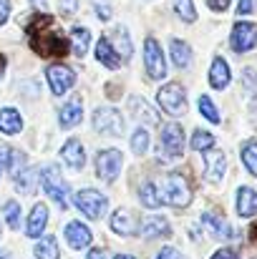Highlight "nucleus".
<instances>
[{"label":"nucleus","mask_w":257,"mask_h":259,"mask_svg":"<svg viewBox=\"0 0 257 259\" xmlns=\"http://www.w3.org/2000/svg\"><path fill=\"white\" fill-rule=\"evenodd\" d=\"M162 201L169 204V206H187L192 201V189L187 184V179L181 174H167L162 179Z\"/></svg>","instance_id":"1"},{"label":"nucleus","mask_w":257,"mask_h":259,"mask_svg":"<svg viewBox=\"0 0 257 259\" xmlns=\"http://www.w3.org/2000/svg\"><path fill=\"white\" fill-rule=\"evenodd\" d=\"M41 184H43V191H46L61 209H66V201H68V184L63 181L61 169H58L56 164H51V166H46V169L41 171Z\"/></svg>","instance_id":"2"},{"label":"nucleus","mask_w":257,"mask_h":259,"mask_svg":"<svg viewBox=\"0 0 257 259\" xmlns=\"http://www.w3.org/2000/svg\"><path fill=\"white\" fill-rule=\"evenodd\" d=\"M74 204L88 219H101L106 214V209H108V199L101 191H96V189H81L74 196Z\"/></svg>","instance_id":"3"},{"label":"nucleus","mask_w":257,"mask_h":259,"mask_svg":"<svg viewBox=\"0 0 257 259\" xmlns=\"http://www.w3.org/2000/svg\"><path fill=\"white\" fill-rule=\"evenodd\" d=\"M124 169V156L119 149H103L96 156V176L103 184H114L119 179V174Z\"/></svg>","instance_id":"4"},{"label":"nucleus","mask_w":257,"mask_h":259,"mask_svg":"<svg viewBox=\"0 0 257 259\" xmlns=\"http://www.w3.org/2000/svg\"><path fill=\"white\" fill-rule=\"evenodd\" d=\"M93 128L106 134V136H121L126 131V123H124V116L116 108L103 106V108L93 111Z\"/></svg>","instance_id":"5"},{"label":"nucleus","mask_w":257,"mask_h":259,"mask_svg":"<svg viewBox=\"0 0 257 259\" xmlns=\"http://www.w3.org/2000/svg\"><path fill=\"white\" fill-rule=\"evenodd\" d=\"M157 101L169 116H179L187 111V91L181 88V83H167L164 88H159Z\"/></svg>","instance_id":"6"},{"label":"nucleus","mask_w":257,"mask_h":259,"mask_svg":"<svg viewBox=\"0 0 257 259\" xmlns=\"http://www.w3.org/2000/svg\"><path fill=\"white\" fill-rule=\"evenodd\" d=\"M144 66H146L149 78H154V81H162L167 76L164 51H162V46L154 38H146V43H144Z\"/></svg>","instance_id":"7"},{"label":"nucleus","mask_w":257,"mask_h":259,"mask_svg":"<svg viewBox=\"0 0 257 259\" xmlns=\"http://www.w3.org/2000/svg\"><path fill=\"white\" fill-rule=\"evenodd\" d=\"M232 51L237 53H247L257 46V25L255 23H247V20H240L235 28H232Z\"/></svg>","instance_id":"8"},{"label":"nucleus","mask_w":257,"mask_h":259,"mask_svg":"<svg viewBox=\"0 0 257 259\" xmlns=\"http://www.w3.org/2000/svg\"><path fill=\"white\" fill-rule=\"evenodd\" d=\"M46 78H48V83H51L53 96H66V93L74 88V83H76V73H74L68 66H48Z\"/></svg>","instance_id":"9"},{"label":"nucleus","mask_w":257,"mask_h":259,"mask_svg":"<svg viewBox=\"0 0 257 259\" xmlns=\"http://www.w3.org/2000/svg\"><path fill=\"white\" fill-rule=\"evenodd\" d=\"M162 149L169 156H181V151H184V128L179 123H167L162 128Z\"/></svg>","instance_id":"10"},{"label":"nucleus","mask_w":257,"mask_h":259,"mask_svg":"<svg viewBox=\"0 0 257 259\" xmlns=\"http://www.w3.org/2000/svg\"><path fill=\"white\" fill-rule=\"evenodd\" d=\"M204 179L212 181V184H219L222 176L227 171V156L222 151H207V159H204Z\"/></svg>","instance_id":"11"},{"label":"nucleus","mask_w":257,"mask_h":259,"mask_svg":"<svg viewBox=\"0 0 257 259\" xmlns=\"http://www.w3.org/2000/svg\"><path fill=\"white\" fill-rule=\"evenodd\" d=\"M63 234H66V242L71 249H86L91 244V229L81 222H68Z\"/></svg>","instance_id":"12"},{"label":"nucleus","mask_w":257,"mask_h":259,"mask_svg":"<svg viewBox=\"0 0 257 259\" xmlns=\"http://www.w3.org/2000/svg\"><path fill=\"white\" fill-rule=\"evenodd\" d=\"M46 224H48V206H46V204H35V206H33V211H30V217H28L25 234H28V237H33V239H38V237L43 234Z\"/></svg>","instance_id":"13"},{"label":"nucleus","mask_w":257,"mask_h":259,"mask_svg":"<svg viewBox=\"0 0 257 259\" xmlns=\"http://www.w3.org/2000/svg\"><path fill=\"white\" fill-rule=\"evenodd\" d=\"M81 118H84V103H81V98H71L61 108V113H58V121H61L63 128H74L76 123H81Z\"/></svg>","instance_id":"14"},{"label":"nucleus","mask_w":257,"mask_h":259,"mask_svg":"<svg viewBox=\"0 0 257 259\" xmlns=\"http://www.w3.org/2000/svg\"><path fill=\"white\" fill-rule=\"evenodd\" d=\"M111 229L121 237H131L136 234V222H134V214L129 209H116L114 217H111Z\"/></svg>","instance_id":"15"},{"label":"nucleus","mask_w":257,"mask_h":259,"mask_svg":"<svg viewBox=\"0 0 257 259\" xmlns=\"http://www.w3.org/2000/svg\"><path fill=\"white\" fill-rule=\"evenodd\" d=\"M61 159H63L71 169H84L86 151H84V146H81V141H76V139L66 141V144H63V149H61Z\"/></svg>","instance_id":"16"},{"label":"nucleus","mask_w":257,"mask_h":259,"mask_svg":"<svg viewBox=\"0 0 257 259\" xmlns=\"http://www.w3.org/2000/svg\"><path fill=\"white\" fill-rule=\"evenodd\" d=\"M237 214L245 217V219L257 214V191H252L250 186L237 189Z\"/></svg>","instance_id":"17"},{"label":"nucleus","mask_w":257,"mask_h":259,"mask_svg":"<svg viewBox=\"0 0 257 259\" xmlns=\"http://www.w3.org/2000/svg\"><path fill=\"white\" fill-rule=\"evenodd\" d=\"M230 78H232V73H230L227 61H225L222 56H217V58L212 61V68H209V83H212V88L222 91V88H227Z\"/></svg>","instance_id":"18"},{"label":"nucleus","mask_w":257,"mask_h":259,"mask_svg":"<svg viewBox=\"0 0 257 259\" xmlns=\"http://www.w3.org/2000/svg\"><path fill=\"white\" fill-rule=\"evenodd\" d=\"M108 43L114 46V51H116L124 61H129V58L134 56V46H131V40H129V30H126L124 25H116V28H114Z\"/></svg>","instance_id":"19"},{"label":"nucleus","mask_w":257,"mask_h":259,"mask_svg":"<svg viewBox=\"0 0 257 259\" xmlns=\"http://www.w3.org/2000/svg\"><path fill=\"white\" fill-rule=\"evenodd\" d=\"M129 108H131V113L136 116V118H141V123H146V126H159V113L154 111V108H149V103L144 101V98H131L129 101Z\"/></svg>","instance_id":"20"},{"label":"nucleus","mask_w":257,"mask_h":259,"mask_svg":"<svg viewBox=\"0 0 257 259\" xmlns=\"http://www.w3.org/2000/svg\"><path fill=\"white\" fill-rule=\"evenodd\" d=\"M169 222L164 217H146L141 222V237L154 239V237H169Z\"/></svg>","instance_id":"21"},{"label":"nucleus","mask_w":257,"mask_h":259,"mask_svg":"<svg viewBox=\"0 0 257 259\" xmlns=\"http://www.w3.org/2000/svg\"><path fill=\"white\" fill-rule=\"evenodd\" d=\"M202 224L207 227V232L212 234V237H217V239H230L232 237V229H230V224L225 222V219H219L217 214H202Z\"/></svg>","instance_id":"22"},{"label":"nucleus","mask_w":257,"mask_h":259,"mask_svg":"<svg viewBox=\"0 0 257 259\" xmlns=\"http://www.w3.org/2000/svg\"><path fill=\"white\" fill-rule=\"evenodd\" d=\"M96 61L98 63H103L106 68H119V63H121V58L116 56V51H114V46L108 43V38H101L98 43H96Z\"/></svg>","instance_id":"23"},{"label":"nucleus","mask_w":257,"mask_h":259,"mask_svg":"<svg viewBox=\"0 0 257 259\" xmlns=\"http://www.w3.org/2000/svg\"><path fill=\"white\" fill-rule=\"evenodd\" d=\"M23 128V116L15 108H0V131L3 134H20Z\"/></svg>","instance_id":"24"},{"label":"nucleus","mask_w":257,"mask_h":259,"mask_svg":"<svg viewBox=\"0 0 257 259\" xmlns=\"http://www.w3.org/2000/svg\"><path fill=\"white\" fill-rule=\"evenodd\" d=\"M139 201H141V206H146V209H159L164 201H162V194H159V189H157V184H152V181H146L141 189H139Z\"/></svg>","instance_id":"25"},{"label":"nucleus","mask_w":257,"mask_h":259,"mask_svg":"<svg viewBox=\"0 0 257 259\" xmlns=\"http://www.w3.org/2000/svg\"><path fill=\"white\" fill-rule=\"evenodd\" d=\"M171 61L176 68H189L192 63V48L184 40H171Z\"/></svg>","instance_id":"26"},{"label":"nucleus","mask_w":257,"mask_h":259,"mask_svg":"<svg viewBox=\"0 0 257 259\" xmlns=\"http://www.w3.org/2000/svg\"><path fill=\"white\" fill-rule=\"evenodd\" d=\"M35 181H38V171L35 169H23L15 176V191L18 194H33L35 191Z\"/></svg>","instance_id":"27"},{"label":"nucleus","mask_w":257,"mask_h":259,"mask_svg":"<svg viewBox=\"0 0 257 259\" xmlns=\"http://www.w3.org/2000/svg\"><path fill=\"white\" fill-rule=\"evenodd\" d=\"M71 43H74V53L79 58H84L88 53V43H91V30L88 28H74L71 30Z\"/></svg>","instance_id":"28"},{"label":"nucleus","mask_w":257,"mask_h":259,"mask_svg":"<svg viewBox=\"0 0 257 259\" xmlns=\"http://www.w3.org/2000/svg\"><path fill=\"white\" fill-rule=\"evenodd\" d=\"M35 257L38 259H58L61 257V252H58V242H56V237H43L38 244H35Z\"/></svg>","instance_id":"29"},{"label":"nucleus","mask_w":257,"mask_h":259,"mask_svg":"<svg viewBox=\"0 0 257 259\" xmlns=\"http://www.w3.org/2000/svg\"><path fill=\"white\" fill-rule=\"evenodd\" d=\"M192 149H194V151H202V154L212 151V149H214V136H212L209 131L197 128V131L192 134Z\"/></svg>","instance_id":"30"},{"label":"nucleus","mask_w":257,"mask_h":259,"mask_svg":"<svg viewBox=\"0 0 257 259\" xmlns=\"http://www.w3.org/2000/svg\"><path fill=\"white\" fill-rule=\"evenodd\" d=\"M199 113L209 123H219V111H217V106H214V101L209 96H199Z\"/></svg>","instance_id":"31"},{"label":"nucleus","mask_w":257,"mask_h":259,"mask_svg":"<svg viewBox=\"0 0 257 259\" xmlns=\"http://www.w3.org/2000/svg\"><path fill=\"white\" fill-rule=\"evenodd\" d=\"M242 164H245V169L257 176V141H250V144H245V149H242Z\"/></svg>","instance_id":"32"},{"label":"nucleus","mask_w":257,"mask_h":259,"mask_svg":"<svg viewBox=\"0 0 257 259\" xmlns=\"http://www.w3.org/2000/svg\"><path fill=\"white\" fill-rule=\"evenodd\" d=\"M131 151H134L136 156H144V154L149 151V134H146L144 128H136V131H134V136H131Z\"/></svg>","instance_id":"33"},{"label":"nucleus","mask_w":257,"mask_h":259,"mask_svg":"<svg viewBox=\"0 0 257 259\" xmlns=\"http://www.w3.org/2000/svg\"><path fill=\"white\" fill-rule=\"evenodd\" d=\"M174 10L184 23H194L197 20V10L192 5V0H174Z\"/></svg>","instance_id":"34"},{"label":"nucleus","mask_w":257,"mask_h":259,"mask_svg":"<svg viewBox=\"0 0 257 259\" xmlns=\"http://www.w3.org/2000/svg\"><path fill=\"white\" fill-rule=\"evenodd\" d=\"M5 219H8V227L10 229H18L20 227V204L8 201L5 204Z\"/></svg>","instance_id":"35"},{"label":"nucleus","mask_w":257,"mask_h":259,"mask_svg":"<svg viewBox=\"0 0 257 259\" xmlns=\"http://www.w3.org/2000/svg\"><path fill=\"white\" fill-rule=\"evenodd\" d=\"M8 164H10V174H13V176H18V174L25 169V154H20V151H10Z\"/></svg>","instance_id":"36"},{"label":"nucleus","mask_w":257,"mask_h":259,"mask_svg":"<svg viewBox=\"0 0 257 259\" xmlns=\"http://www.w3.org/2000/svg\"><path fill=\"white\" fill-rule=\"evenodd\" d=\"M93 10L101 20H111V3L108 0H96L93 3Z\"/></svg>","instance_id":"37"},{"label":"nucleus","mask_w":257,"mask_h":259,"mask_svg":"<svg viewBox=\"0 0 257 259\" xmlns=\"http://www.w3.org/2000/svg\"><path fill=\"white\" fill-rule=\"evenodd\" d=\"M242 81H245V91H247V93H257V73L255 71L247 68V71L242 73Z\"/></svg>","instance_id":"38"},{"label":"nucleus","mask_w":257,"mask_h":259,"mask_svg":"<svg viewBox=\"0 0 257 259\" xmlns=\"http://www.w3.org/2000/svg\"><path fill=\"white\" fill-rule=\"evenodd\" d=\"M61 13H76L79 10V0H58Z\"/></svg>","instance_id":"39"},{"label":"nucleus","mask_w":257,"mask_h":259,"mask_svg":"<svg viewBox=\"0 0 257 259\" xmlns=\"http://www.w3.org/2000/svg\"><path fill=\"white\" fill-rule=\"evenodd\" d=\"M154 259H181V254H179L174 247H164V249H162V252H159Z\"/></svg>","instance_id":"40"},{"label":"nucleus","mask_w":257,"mask_h":259,"mask_svg":"<svg viewBox=\"0 0 257 259\" xmlns=\"http://www.w3.org/2000/svg\"><path fill=\"white\" fill-rule=\"evenodd\" d=\"M252 10H255V0H240V5H237V13L240 15H247Z\"/></svg>","instance_id":"41"},{"label":"nucleus","mask_w":257,"mask_h":259,"mask_svg":"<svg viewBox=\"0 0 257 259\" xmlns=\"http://www.w3.org/2000/svg\"><path fill=\"white\" fill-rule=\"evenodd\" d=\"M8 15H10V3L8 0H0V25L8 20Z\"/></svg>","instance_id":"42"},{"label":"nucleus","mask_w":257,"mask_h":259,"mask_svg":"<svg viewBox=\"0 0 257 259\" xmlns=\"http://www.w3.org/2000/svg\"><path fill=\"white\" fill-rule=\"evenodd\" d=\"M207 3L212 10H227V5H230V0H207Z\"/></svg>","instance_id":"43"},{"label":"nucleus","mask_w":257,"mask_h":259,"mask_svg":"<svg viewBox=\"0 0 257 259\" xmlns=\"http://www.w3.org/2000/svg\"><path fill=\"white\" fill-rule=\"evenodd\" d=\"M212 259H237V254L232 249H219L217 254H212Z\"/></svg>","instance_id":"44"},{"label":"nucleus","mask_w":257,"mask_h":259,"mask_svg":"<svg viewBox=\"0 0 257 259\" xmlns=\"http://www.w3.org/2000/svg\"><path fill=\"white\" fill-rule=\"evenodd\" d=\"M86 259H106V254H103V249H91Z\"/></svg>","instance_id":"45"},{"label":"nucleus","mask_w":257,"mask_h":259,"mask_svg":"<svg viewBox=\"0 0 257 259\" xmlns=\"http://www.w3.org/2000/svg\"><path fill=\"white\" fill-rule=\"evenodd\" d=\"M33 3V8H41V10H46V0H30Z\"/></svg>","instance_id":"46"},{"label":"nucleus","mask_w":257,"mask_h":259,"mask_svg":"<svg viewBox=\"0 0 257 259\" xmlns=\"http://www.w3.org/2000/svg\"><path fill=\"white\" fill-rule=\"evenodd\" d=\"M3 76H5V58L0 56V78H3Z\"/></svg>","instance_id":"47"},{"label":"nucleus","mask_w":257,"mask_h":259,"mask_svg":"<svg viewBox=\"0 0 257 259\" xmlns=\"http://www.w3.org/2000/svg\"><path fill=\"white\" fill-rule=\"evenodd\" d=\"M114 259H136V257H131V254H116Z\"/></svg>","instance_id":"48"},{"label":"nucleus","mask_w":257,"mask_h":259,"mask_svg":"<svg viewBox=\"0 0 257 259\" xmlns=\"http://www.w3.org/2000/svg\"><path fill=\"white\" fill-rule=\"evenodd\" d=\"M3 169H5V164H3V161H0V176H3Z\"/></svg>","instance_id":"49"},{"label":"nucleus","mask_w":257,"mask_h":259,"mask_svg":"<svg viewBox=\"0 0 257 259\" xmlns=\"http://www.w3.org/2000/svg\"><path fill=\"white\" fill-rule=\"evenodd\" d=\"M3 259H10V257H3Z\"/></svg>","instance_id":"50"}]
</instances>
